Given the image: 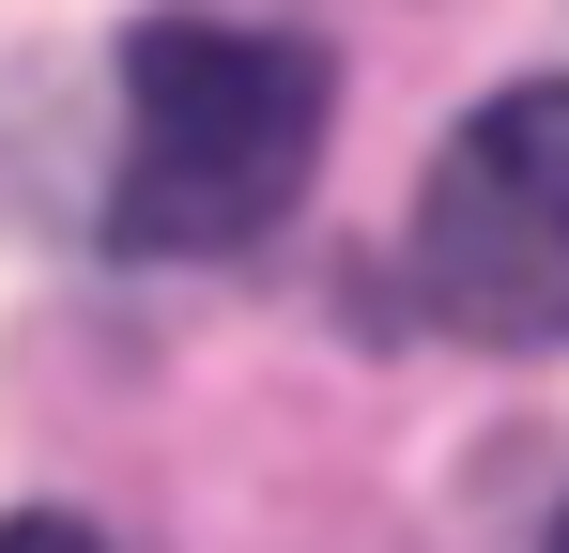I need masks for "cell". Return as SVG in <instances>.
I'll return each mask as SVG.
<instances>
[{"mask_svg":"<svg viewBox=\"0 0 569 553\" xmlns=\"http://www.w3.org/2000/svg\"><path fill=\"white\" fill-rule=\"evenodd\" d=\"M555 553H569V523H555Z\"/></svg>","mask_w":569,"mask_h":553,"instance_id":"cell-4","label":"cell"},{"mask_svg":"<svg viewBox=\"0 0 569 553\" xmlns=\"http://www.w3.org/2000/svg\"><path fill=\"white\" fill-rule=\"evenodd\" d=\"M0 553H108L93 523H62V507H31V523H0Z\"/></svg>","mask_w":569,"mask_h":553,"instance_id":"cell-3","label":"cell"},{"mask_svg":"<svg viewBox=\"0 0 569 553\" xmlns=\"http://www.w3.org/2000/svg\"><path fill=\"white\" fill-rule=\"evenodd\" d=\"M323 47L247 31V16H154L123 47V170H108V247L123 262H216L262 247L308 170H323Z\"/></svg>","mask_w":569,"mask_h":553,"instance_id":"cell-1","label":"cell"},{"mask_svg":"<svg viewBox=\"0 0 569 553\" xmlns=\"http://www.w3.org/2000/svg\"><path fill=\"white\" fill-rule=\"evenodd\" d=\"M416 292L447 339L555 354L569 339V78L492 92L416 184Z\"/></svg>","mask_w":569,"mask_h":553,"instance_id":"cell-2","label":"cell"}]
</instances>
